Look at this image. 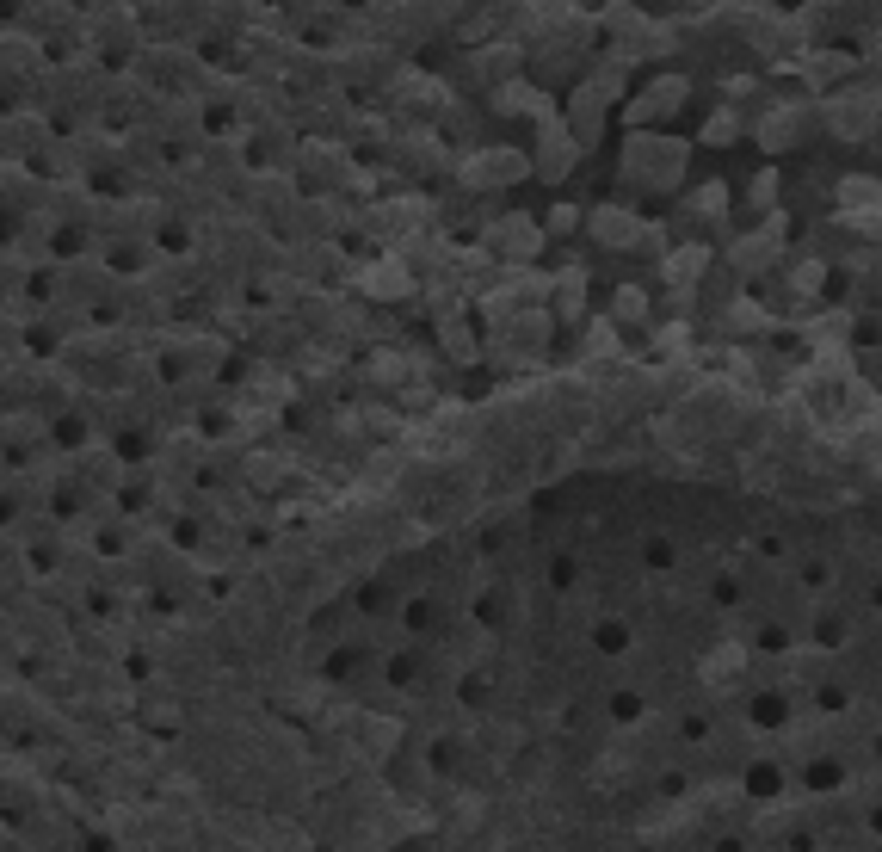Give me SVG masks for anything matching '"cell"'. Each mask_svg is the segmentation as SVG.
<instances>
[{"label": "cell", "mask_w": 882, "mask_h": 852, "mask_svg": "<svg viewBox=\"0 0 882 852\" xmlns=\"http://www.w3.org/2000/svg\"><path fill=\"white\" fill-rule=\"evenodd\" d=\"M685 105V81H660V87H648L636 105H630V118L642 124V118H667V112H679Z\"/></svg>", "instance_id": "cell-1"}, {"label": "cell", "mask_w": 882, "mask_h": 852, "mask_svg": "<svg viewBox=\"0 0 882 852\" xmlns=\"http://www.w3.org/2000/svg\"><path fill=\"white\" fill-rule=\"evenodd\" d=\"M839 204H845V217H858V210L882 204V186H876V180H845V186H839Z\"/></svg>", "instance_id": "cell-2"}, {"label": "cell", "mask_w": 882, "mask_h": 852, "mask_svg": "<svg viewBox=\"0 0 882 852\" xmlns=\"http://www.w3.org/2000/svg\"><path fill=\"white\" fill-rule=\"evenodd\" d=\"M691 204L704 210V217H722V210H728V186H722V180H710L704 192H691Z\"/></svg>", "instance_id": "cell-3"}, {"label": "cell", "mask_w": 882, "mask_h": 852, "mask_svg": "<svg viewBox=\"0 0 882 852\" xmlns=\"http://www.w3.org/2000/svg\"><path fill=\"white\" fill-rule=\"evenodd\" d=\"M771 192H778V173H759V180H753V204L765 210V204H771Z\"/></svg>", "instance_id": "cell-4"}]
</instances>
